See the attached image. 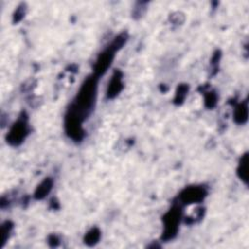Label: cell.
<instances>
[{
  "label": "cell",
  "instance_id": "1",
  "mask_svg": "<svg viewBox=\"0 0 249 249\" xmlns=\"http://www.w3.org/2000/svg\"><path fill=\"white\" fill-rule=\"evenodd\" d=\"M96 76L89 77L80 88L74 102L67 111V114H70L83 122L93 109L96 98Z\"/></svg>",
  "mask_w": 249,
  "mask_h": 249
},
{
  "label": "cell",
  "instance_id": "2",
  "mask_svg": "<svg viewBox=\"0 0 249 249\" xmlns=\"http://www.w3.org/2000/svg\"><path fill=\"white\" fill-rule=\"evenodd\" d=\"M180 216H181V211H180L179 207H177V206L170 209L164 215V217H163L164 231H163L162 238L170 239L175 236L177 230H178Z\"/></svg>",
  "mask_w": 249,
  "mask_h": 249
},
{
  "label": "cell",
  "instance_id": "3",
  "mask_svg": "<svg viewBox=\"0 0 249 249\" xmlns=\"http://www.w3.org/2000/svg\"><path fill=\"white\" fill-rule=\"evenodd\" d=\"M28 133L27 124L24 119L18 120L7 134V141L12 145L20 144Z\"/></svg>",
  "mask_w": 249,
  "mask_h": 249
},
{
  "label": "cell",
  "instance_id": "4",
  "mask_svg": "<svg viewBox=\"0 0 249 249\" xmlns=\"http://www.w3.org/2000/svg\"><path fill=\"white\" fill-rule=\"evenodd\" d=\"M116 49L111 45L108 49L104 50L97 57L95 65H94V72H95V76L98 75H102L103 73H105V71L107 70V68L110 66V64L112 63V60L114 58V53H115Z\"/></svg>",
  "mask_w": 249,
  "mask_h": 249
},
{
  "label": "cell",
  "instance_id": "5",
  "mask_svg": "<svg viewBox=\"0 0 249 249\" xmlns=\"http://www.w3.org/2000/svg\"><path fill=\"white\" fill-rule=\"evenodd\" d=\"M206 196V192L202 187H189L185 189L181 195L180 198L184 203H194L198 202L203 199Z\"/></svg>",
  "mask_w": 249,
  "mask_h": 249
},
{
  "label": "cell",
  "instance_id": "6",
  "mask_svg": "<svg viewBox=\"0 0 249 249\" xmlns=\"http://www.w3.org/2000/svg\"><path fill=\"white\" fill-rule=\"evenodd\" d=\"M123 89V82H122V73L120 71H115L108 84L107 89V96L109 98L115 97Z\"/></svg>",
  "mask_w": 249,
  "mask_h": 249
},
{
  "label": "cell",
  "instance_id": "7",
  "mask_svg": "<svg viewBox=\"0 0 249 249\" xmlns=\"http://www.w3.org/2000/svg\"><path fill=\"white\" fill-rule=\"evenodd\" d=\"M52 186H53V181L50 179V178H46L36 189L35 191V194H34V196L37 198V199H42L44 198L47 194H49V192L51 191L52 189Z\"/></svg>",
  "mask_w": 249,
  "mask_h": 249
},
{
  "label": "cell",
  "instance_id": "8",
  "mask_svg": "<svg viewBox=\"0 0 249 249\" xmlns=\"http://www.w3.org/2000/svg\"><path fill=\"white\" fill-rule=\"evenodd\" d=\"M247 169H248V156L247 154L243 155L240 159L238 167H237V174L244 183H247Z\"/></svg>",
  "mask_w": 249,
  "mask_h": 249
},
{
  "label": "cell",
  "instance_id": "9",
  "mask_svg": "<svg viewBox=\"0 0 249 249\" xmlns=\"http://www.w3.org/2000/svg\"><path fill=\"white\" fill-rule=\"evenodd\" d=\"M234 120L238 124H243L247 120V106L245 103H240L235 107Z\"/></svg>",
  "mask_w": 249,
  "mask_h": 249
},
{
  "label": "cell",
  "instance_id": "10",
  "mask_svg": "<svg viewBox=\"0 0 249 249\" xmlns=\"http://www.w3.org/2000/svg\"><path fill=\"white\" fill-rule=\"evenodd\" d=\"M99 237H100V231L96 228H94V229H91L86 234L85 242L87 244H89V245H93V244H95L98 241Z\"/></svg>",
  "mask_w": 249,
  "mask_h": 249
},
{
  "label": "cell",
  "instance_id": "11",
  "mask_svg": "<svg viewBox=\"0 0 249 249\" xmlns=\"http://www.w3.org/2000/svg\"><path fill=\"white\" fill-rule=\"evenodd\" d=\"M10 228H11V226H8V222H6V224L2 226V228H1L2 243H4V242H5V240L7 239V233H9V232H10Z\"/></svg>",
  "mask_w": 249,
  "mask_h": 249
}]
</instances>
